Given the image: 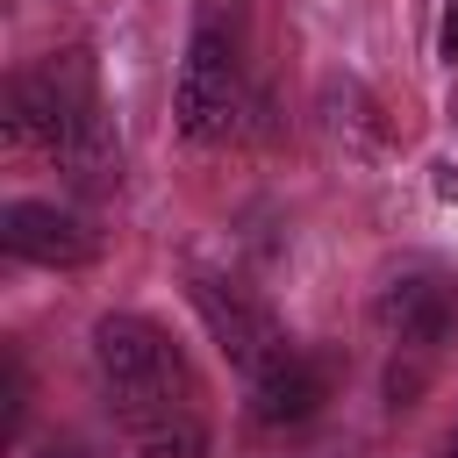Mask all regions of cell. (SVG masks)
I'll return each mask as SVG.
<instances>
[{
	"label": "cell",
	"mask_w": 458,
	"mask_h": 458,
	"mask_svg": "<svg viewBox=\"0 0 458 458\" xmlns=\"http://www.w3.org/2000/svg\"><path fill=\"white\" fill-rule=\"evenodd\" d=\"M93 372H100V394H107L122 429H136L150 415L200 408L193 365L179 358V344L150 315H100L93 322Z\"/></svg>",
	"instance_id": "cell-1"
},
{
	"label": "cell",
	"mask_w": 458,
	"mask_h": 458,
	"mask_svg": "<svg viewBox=\"0 0 458 458\" xmlns=\"http://www.w3.org/2000/svg\"><path fill=\"white\" fill-rule=\"evenodd\" d=\"M100 114V86H93V64L86 50H50L43 64L14 72L7 93H0V143L14 157H57L72 136H86Z\"/></svg>",
	"instance_id": "cell-2"
},
{
	"label": "cell",
	"mask_w": 458,
	"mask_h": 458,
	"mask_svg": "<svg viewBox=\"0 0 458 458\" xmlns=\"http://www.w3.org/2000/svg\"><path fill=\"white\" fill-rule=\"evenodd\" d=\"M172 122H179V136L193 150H215V143H229L243 129V57L215 21H200L186 36L179 86H172Z\"/></svg>",
	"instance_id": "cell-3"
},
{
	"label": "cell",
	"mask_w": 458,
	"mask_h": 458,
	"mask_svg": "<svg viewBox=\"0 0 458 458\" xmlns=\"http://www.w3.org/2000/svg\"><path fill=\"white\" fill-rule=\"evenodd\" d=\"M186 301H193V315H200L208 344H215L243 379H258L272 358H286V351H293V344H286V329H279V315H272L250 286H236V279L193 272V279H186Z\"/></svg>",
	"instance_id": "cell-4"
},
{
	"label": "cell",
	"mask_w": 458,
	"mask_h": 458,
	"mask_svg": "<svg viewBox=\"0 0 458 458\" xmlns=\"http://www.w3.org/2000/svg\"><path fill=\"white\" fill-rule=\"evenodd\" d=\"M0 250L43 272H79L100 258V229L57 200H7L0 208Z\"/></svg>",
	"instance_id": "cell-5"
},
{
	"label": "cell",
	"mask_w": 458,
	"mask_h": 458,
	"mask_svg": "<svg viewBox=\"0 0 458 458\" xmlns=\"http://www.w3.org/2000/svg\"><path fill=\"white\" fill-rule=\"evenodd\" d=\"M372 322L401 351H444L458 336V279L451 272H394L372 293Z\"/></svg>",
	"instance_id": "cell-6"
},
{
	"label": "cell",
	"mask_w": 458,
	"mask_h": 458,
	"mask_svg": "<svg viewBox=\"0 0 458 458\" xmlns=\"http://www.w3.org/2000/svg\"><path fill=\"white\" fill-rule=\"evenodd\" d=\"M322 401H329V379H322V365L308 358V351H286V358H272L258 379H250V422L258 429H301V422H315L322 415Z\"/></svg>",
	"instance_id": "cell-7"
},
{
	"label": "cell",
	"mask_w": 458,
	"mask_h": 458,
	"mask_svg": "<svg viewBox=\"0 0 458 458\" xmlns=\"http://www.w3.org/2000/svg\"><path fill=\"white\" fill-rule=\"evenodd\" d=\"M122 437H129L136 458H200V451H208V422H200V408L150 415V422H136V429H122Z\"/></svg>",
	"instance_id": "cell-8"
},
{
	"label": "cell",
	"mask_w": 458,
	"mask_h": 458,
	"mask_svg": "<svg viewBox=\"0 0 458 458\" xmlns=\"http://www.w3.org/2000/svg\"><path fill=\"white\" fill-rule=\"evenodd\" d=\"M437 50H444V64H458V0H444V21H437Z\"/></svg>",
	"instance_id": "cell-9"
}]
</instances>
